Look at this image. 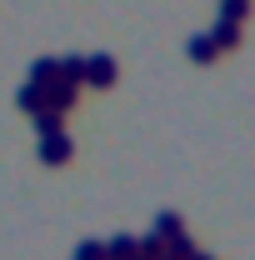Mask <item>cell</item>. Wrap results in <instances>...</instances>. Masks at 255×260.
I'll list each match as a JSON object with an SVG mask.
<instances>
[{
  "instance_id": "1",
  "label": "cell",
  "mask_w": 255,
  "mask_h": 260,
  "mask_svg": "<svg viewBox=\"0 0 255 260\" xmlns=\"http://www.w3.org/2000/svg\"><path fill=\"white\" fill-rule=\"evenodd\" d=\"M85 80H90V85H110V80H115V60H110V55H95V60L85 65Z\"/></svg>"
},
{
  "instance_id": "2",
  "label": "cell",
  "mask_w": 255,
  "mask_h": 260,
  "mask_svg": "<svg viewBox=\"0 0 255 260\" xmlns=\"http://www.w3.org/2000/svg\"><path fill=\"white\" fill-rule=\"evenodd\" d=\"M40 155H45L50 165L65 160V155H70V140H65V135H45V150H40Z\"/></svg>"
}]
</instances>
